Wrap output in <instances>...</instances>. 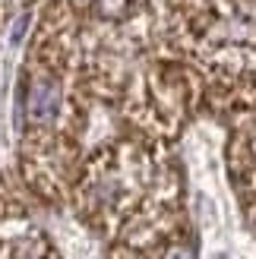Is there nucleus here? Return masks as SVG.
<instances>
[{"instance_id":"obj_1","label":"nucleus","mask_w":256,"mask_h":259,"mask_svg":"<svg viewBox=\"0 0 256 259\" xmlns=\"http://www.w3.org/2000/svg\"><path fill=\"white\" fill-rule=\"evenodd\" d=\"M79 0H48L19 73L22 167L38 193H60L92 105Z\"/></svg>"}]
</instances>
